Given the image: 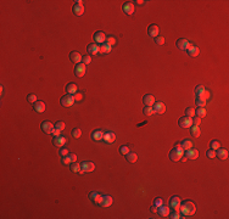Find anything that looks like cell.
<instances>
[{"instance_id": "cell-51", "label": "cell", "mask_w": 229, "mask_h": 219, "mask_svg": "<svg viewBox=\"0 0 229 219\" xmlns=\"http://www.w3.org/2000/svg\"><path fill=\"white\" fill-rule=\"evenodd\" d=\"M58 155H60L61 157L68 156V150L67 149H60V151H58Z\"/></svg>"}, {"instance_id": "cell-7", "label": "cell", "mask_w": 229, "mask_h": 219, "mask_svg": "<svg viewBox=\"0 0 229 219\" xmlns=\"http://www.w3.org/2000/svg\"><path fill=\"white\" fill-rule=\"evenodd\" d=\"M178 124H179L180 128H190V127L193 126L191 118H190V117H186V116L180 117L179 121H178Z\"/></svg>"}, {"instance_id": "cell-33", "label": "cell", "mask_w": 229, "mask_h": 219, "mask_svg": "<svg viewBox=\"0 0 229 219\" xmlns=\"http://www.w3.org/2000/svg\"><path fill=\"white\" fill-rule=\"evenodd\" d=\"M171 219H179V218H185L184 216H182V213H179V211H172L169 212V216H168Z\"/></svg>"}, {"instance_id": "cell-31", "label": "cell", "mask_w": 229, "mask_h": 219, "mask_svg": "<svg viewBox=\"0 0 229 219\" xmlns=\"http://www.w3.org/2000/svg\"><path fill=\"white\" fill-rule=\"evenodd\" d=\"M69 168H71V170L73 172V173H79L80 172V164L77 163V161L76 162H71V165H69Z\"/></svg>"}, {"instance_id": "cell-47", "label": "cell", "mask_w": 229, "mask_h": 219, "mask_svg": "<svg viewBox=\"0 0 229 219\" xmlns=\"http://www.w3.org/2000/svg\"><path fill=\"white\" fill-rule=\"evenodd\" d=\"M65 127H66V126H65V123H63V122H61V121H58V122H56V124H55V128H57V129H60V130H61V132H62V130L65 129Z\"/></svg>"}, {"instance_id": "cell-16", "label": "cell", "mask_w": 229, "mask_h": 219, "mask_svg": "<svg viewBox=\"0 0 229 219\" xmlns=\"http://www.w3.org/2000/svg\"><path fill=\"white\" fill-rule=\"evenodd\" d=\"M69 60H71L73 63L78 65L82 62V55L79 54L78 51H72L71 54H69Z\"/></svg>"}, {"instance_id": "cell-53", "label": "cell", "mask_w": 229, "mask_h": 219, "mask_svg": "<svg viewBox=\"0 0 229 219\" xmlns=\"http://www.w3.org/2000/svg\"><path fill=\"white\" fill-rule=\"evenodd\" d=\"M60 133H61V130L60 129H57V128H54V130H52V135L54 137H60Z\"/></svg>"}, {"instance_id": "cell-6", "label": "cell", "mask_w": 229, "mask_h": 219, "mask_svg": "<svg viewBox=\"0 0 229 219\" xmlns=\"http://www.w3.org/2000/svg\"><path fill=\"white\" fill-rule=\"evenodd\" d=\"M40 128H42V130L45 134H51L52 130H54V128H55V126L51 122H49V121H44L42 123V126H40Z\"/></svg>"}, {"instance_id": "cell-40", "label": "cell", "mask_w": 229, "mask_h": 219, "mask_svg": "<svg viewBox=\"0 0 229 219\" xmlns=\"http://www.w3.org/2000/svg\"><path fill=\"white\" fill-rule=\"evenodd\" d=\"M91 62V57H90V55L89 54H87V55H84V56H82V63H84L85 66L87 65H89Z\"/></svg>"}, {"instance_id": "cell-49", "label": "cell", "mask_w": 229, "mask_h": 219, "mask_svg": "<svg viewBox=\"0 0 229 219\" xmlns=\"http://www.w3.org/2000/svg\"><path fill=\"white\" fill-rule=\"evenodd\" d=\"M154 205H155V206H157V207L162 206V205H163V200H162L161 197H157V198H155V200H154Z\"/></svg>"}, {"instance_id": "cell-36", "label": "cell", "mask_w": 229, "mask_h": 219, "mask_svg": "<svg viewBox=\"0 0 229 219\" xmlns=\"http://www.w3.org/2000/svg\"><path fill=\"white\" fill-rule=\"evenodd\" d=\"M210 96H211V94H210V91H208V90H206V89H205L201 94H199V95H196V97H199V99H204V100H208V99H210Z\"/></svg>"}, {"instance_id": "cell-39", "label": "cell", "mask_w": 229, "mask_h": 219, "mask_svg": "<svg viewBox=\"0 0 229 219\" xmlns=\"http://www.w3.org/2000/svg\"><path fill=\"white\" fill-rule=\"evenodd\" d=\"M72 137L76 138V139L80 138V137H82V130H80L79 128H74V129L72 130Z\"/></svg>"}, {"instance_id": "cell-4", "label": "cell", "mask_w": 229, "mask_h": 219, "mask_svg": "<svg viewBox=\"0 0 229 219\" xmlns=\"http://www.w3.org/2000/svg\"><path fill=\"white\" fill-rule=\"evenodd\" d=\"M93 39H94V41H95L96 44H104L105 41H106V35H105L104 32L99 31V32H95V33H94Z\"/></svg>"}, {"instance_id": "cell-54", "label": "cell", "mask_w": 229, "mask_h": 219, "mask_svg": "<svg viewBox=\"0 0 229 219\" xmlns=\"http://www.w3.org/2000/svg\"><path fill=\"white\" fill-rule=\"evenodd\" d=\"M68 157L71 158V162H76V161H77V156H76L74 153H68Z\"/></svg>"}, {"instance_id": "cell-11", "label": "cell", "mask_w": 229, "mask_h": 219, "mask_svg": "<svg viewBox=\"0 0 229 219\" xmlns=\"http://www.w3.org/2000/svg\"><path fill=\"white\" fill-rule=\"evenodd\" d=\"M89 198H90V201H91L93 203L100 205L101 200H102V195H100V194L96 192V191H91V192L89 194Z\"/></svg>"}, {"instance_id": "cell-38", "label": "cell", "mask_w": 229, "mask_h": 219, "mask_svg": "<svg viewBox=\"0 0 229 219\" xmlns=\"http://www.w3.org/2000/svg\"><path fill=\"white\" fill-rule=\"evenodd\" d=\"M120 152H121V155L126 156V155H128V153L131 152V149H129V146L123 145V146H121V147H120Z\"/></svg>"}, {"instance_id": "cell-8", "label": "cell", "mask_w": 229, "mask_h": 219, "mask_svg": "<svg viewBox=\"0 0 229 219\" xmlns=\"http://www.w3.org/2000/svg\"><path fill=\"white\" fill-rule=\"evenodd\" d=\"M154 111H155V113H158V115H163L166 112V105L163 104V102H161V101H155V104H154Z\"/></svg>"}, {"instance_id": "cell-48", "label": "cell", "mask_w": 229, "mask_h": 219, "mask_svg": "<svg viewBox=\"0 0 229 219\" xmlns=\"http://www.w3.org/2000/svg\"><path fill=\"white\" fill-rule=\"evenodd\" d=\"M206 156L208 157V158H215L216 157V151L215 150H207V152H206Z\"/></svg>"}, {"instance_id": "cell-26", "label": "cell", "mask_w": 229, "mask_h": 219, "mask_svg": "<svg viewBox=\"0 0 229 219\" xmlns=\"http://www.w3.org/2000/svg\"><path fill=\"white\" fill-rule=\"evenodd\" d=\"M66 91H67V94H71V95L77 94L78 93V87L74 83H69V84L66 85Z\"/></svg>"}, {"instance_id": "cell-13", "label": "cell", "mask_w": 229, "mask_h": 219, "mask_svg": "<svg viewBox=\"0 0 229 219\" xmlns=\"http://www.w3.org/2000/svg\"><path fill=\"white\" fill-rule=\"evenodd\" d=\"M87 51H88L89 55H96V54H99V51H100V46H99L96 43H91V44L88 45Z\"/></svg>"}, {"instance_id": "cell-1", "label": "cell", "mask_w": 229, "mask_h": 219, "mask_svg": "<svg viewBox=\"0 0 229 219\" xmlns=\"http://www.w3.org/2000/svg\"><path fill=\"white\" fill-rule=\"evenodd\" d=\"M179 212L182 213V216L184 217H190V216H194L196 212V206L195 203L193 202V201H184L183 203H180V208H179Z\"/></svg>"}, {"instance_id": "cell-30", "label": "cell", "mask_w": 229, "mask_h": 219, "mask_svg": "<svg viewBox=\"0 0 229 219\" xmlns=\"http://www.w3.org/2000/svg\"><path fill=\"white\" fill-rule=\"evenodd\" d=\"M190 133H191L193 137L199 138V137H200V134H201V130H200V128H199L197 126H191L190 127Z\"/></svg>"}, {"instance_id": "cell-9", "label": "cell", "mask_w": 229, "mask_h": 219, "mask_svg": "<svg viewBox=\"0 0 229 219\" xmlns=\"http://www.w3.org/2000/svg\"><path fill=\"white\" fill-rule=\"evenodd\" d=\"M85 72H87V66H85L84 63L76 65V67H74V74L77 76V77H83L85 74Z\"/></svg>"}, {"instance_id": "cell-21", "label": "cell", "mask_w": 229, "mask_h": 219, "mask_svg": "<svg viewBox=\"0 0 229 219\" xmlns=\"http://www.w3.org/2000/svg\"><path fill=\"white\" fill-rule=\"evenodd\" d=\"M185 156H186V158H189V159H196L199 157V151L196 149H193V147H191V149L186 150Z\"/></svg>"}, {"instance_id": "cell-14", "label": "cell", "mask_w": 229, "mask_h": 219, "mask_svg": "<svg viewBox=\"0 0 229 219\" xmlns=\"http://www.w3.org/2000/svg\"><path fill=\"white\" fill-rule=\"evenodd\" d=\"M80 168L83 172H85V173H89V172H93L94 169H95V165H94L93 162H88V161H84L83 163L80 164Z\"/></svg>"}, {"instance_id": "cell-23", "label": "cell", "mask_w": 229, "mask_h": 219, "mask_svg": "<svg viewBox=\"0 0 229 219\" xmlns=\"http://www.w3.org/2000/svg\"><path fill=\"white\" fill-rule=\"evenodd\" d=\"M186 52H188V55H189V56H191V57H196L199 54H200V50H199L197 46H195V45H190L189 48H188Z\"/></svg>"}, {"instance_id": "cell-27", "label": "cell", "mask_w": 229, "mask_h": 219, "mask_svg": "<svg viewBox=\"0 0 229 219\" xmlns=\"http://www.w3.org/2000/svg\"><path fill=\"white\" fill-rule=\"evenodd\" d=\"M91 139L94 141H100L104 139V132H101V130H95V132L91 133Z\"/></svg>"}, {"instance_id": "cell-5", "label": "cell", "mask_w": 229, "mask_h": 219, "mask_svg": "<svg viewBox=\"0 0 229 219\" xmlns=\"http://www.w3.org/2000/svg\"><path fill=\"white\" fill-rule=\"evenodd\" d=\"M190 45H191V44H190V41L188 40V39L180 38V39H178V40H177V48H178L179 50L186 51V50H188V48H189Z\"/></svg>"}, {"instance_id": "cell-24", "label": "cell", "mask_w": 229, "mask_h": 219, "mask_svg": "<svg viewBox=\"0 0 229 219\" xmlns=\"http://www.w3.org/2000/svg\"><path fill=\"white\" fill-rule=\"evenodd\" d=\"M143 102L145 106H154L155 104V97L150 95V94H148V95H144L143 96Z\"/></svg>"}, {"instance_id": "cell-19", "label": "cell", "mask_w": 229, "mask_h": 219, "mask_svg": "<svg viewBox=\"0 0 229 219\" xmlns=\"http://www.w3.org/2000/svg\"><path fill=\"white\" fill-rule=\"evenodd\" d=\"M72 11H73V14L76 16H82V15H83V12H84L83 4H74L73 8H72Z\"/></svg>"}, {"instance_id": "cell-18", "label": "cell", "mask_w": 229, "mask_h": 219, "mask_svg": "<svg viewBox=\"0 0 229 219\" xmlns=\"http://www.w3.org/2000/svg\"><path fill=\"white\" fill-rule=\"evenodd\" d=\"M113 203V198L110 196V195H105V196H102V200L100 202V206L101 207H110L111 205Z\"/></svg>"}, {"instance_id": "cell-44", "label": "cell", "mask_w": 229, "mask_h": 219, "mask_svg": "<svg viewBox=\"0 0 229 219\" xmlns=\"http://www.w3.org/2000/svg\"><path fill=\"white\" fill-rule=\"evenodd\" d=\"M27 101L31 102V104L37 102V95H34V94H29V95L27 96Z\"/></svg>"}, {"instance_id": "cell-28", "label": "cell", "mask_w": 229, "mask_h": 219, "mask_svg": "<svg viewBox=\"0 0 229 219\" xmlns=\"http://www.w3.org/2000/svg\"><path fill=\"white\" fill-rule=\"evenodd\" d=\"M180 145H182V149H183L184 151H186V150H189V149L193 147V141L189 140V139H185V140L182 141Z\"/></svg>"}, {"instance_id": "cell-55", "label": "cell", "mask_w": 229, "mask_h": 219, "mask_svg": "<svg viewBox=\"0 0 229 219\" xmlns=\"http://www.w3.org/2000/svg\"><path fill=\"white\" fill-rule=\"evenodd\" d=\"M157 209H158V207H157V206H155V205H152V206H151V208H150V211H151L152 213H157Z\"/></svg>"}, {"instance_id": "cell-52", "label": "cell", "mask_w": 229, "mask_h": 219, "mask_svg": "<svg viewBox=\"0 0 229 219\" xmlns=\"http://www.w3.org/2000/svg\"><path fill=\"white\" fill-rule=\"evenodd\" d=\"M61 162H62V164H69L71 163V158H69L68 156H65V157H62Z\"/></svg>"}, {"instance_id": "cell-45", "label": "cell", "mask_w": 229, "mask_h": 219, "mask_svg": "<svg viewBox=\"0 0 229 219\" xmlns=\"http://www.w3.org/2000/svg\"><path fill=\"white\" fill-rule=\"evenodd\" d=\"M106 44H109L110 46H112V45H115L116 44V39L113 38V37H107L106 38V41H105Z\"/></svg>"}, {"instance_id": "cell-3", "label": "cell", "mask_w": 229, "mask_h": 219, "mask_svg": "<svg viewBox=\"0 0 229 219\" xmlns=\"http://www.w3.org/2000/svg\"><path fill=\"white\" fill-rule=\"evenodd\" d=\"M180 203H182V200L179 196H172L171 200H169V207L174 211H179Z\"/></svg>"}, {"instance_id": "cell-41", "label": "cell", "mask_w": 229, "mask_h": 219, "mask_svg": "<svg viewBox=\"0 0 229 219\" xmlns=\"http://www.w3.org/2000/svg\"><path fill=\"white\" fill-rule=\"evenodd\" d=\"M185 116L193 118L194 116H195V110H194L193 107H188V108L185 110Z\"/></svg>"}, {"instance_id": "cell-43", "label": "cell", "mask_w": 229, "mask_h": 219, "mask_svg": "<svg viewBox=\"0 0 229 219\" xmlns=\"http://www.w3.org/2000/svg\"><path fill=\"white\" fill-rule=\"evenodd\" d=\"M191 123H193V126H200V123H201V118H199L197 116H194L193 118H191Z\"/></svg>"}, {"instance_id": "cell-42", "label": "cell", "mask_w": 229, "mask_h": 219, "mask_svg": "<svg viewBox=\"0 0 229 219\" xmlns=\"http://www.w3.org/2000/svg\"><path fill=\"white\" fill-rule=\"evenodd\" d=\"M196 106L197 107H205V106H206V100L196 97Z\"/></svg>"}, {"instance_id": "cell-25", "label": "cell", "mask_w": 229, "mask_h": 219, "mask_svg": "<svg viewBox=\"0 0 229 219\" xmlns=\"http://www.w3.org/2000/svg\"><path fill=\"white\" fill-rule=\"evenodd\" d=\"M228 155H229V153H228V150L227 149H223V147L221 149V147H219L218 150H216V156L218 157V158H221V159H227L228 158Z\"/></svg>"}, {"instance_id": "cell-56", "label": "cell", "mask_w": 229, "mask_h": 219, "mask_svg": "<svg viewBox=\"0 0 229 219\" xmlns=\"http://www.w3.org/2000/svg\"><path fill=\"white\" fill-rule=\"evenodd\" d=\"M83 1H82V0H77V1H74V4H82Z\"/></svg>"}, {"instance_id": "cell-15", "label": "cell", "mask_w": 229, "mask_h": 219, "mask_svg": "<svg viewBox=\"0 0 229 219\" xmlns=\"http://www.w3.org/2000/svg\"><path fill=\"white\" fill-rule=\"evenodd\" d=\"M66 144V138L65 137H54L52 139V145L56 146V147H63V145Z\"/></svg>"}, {"instance_id": "cell-22", "label": "cell", "mask_w": 229, "mask_h": 219, "mask_svg": "<svg viewBox=\"0 0 229 219\" xmlns=\"http://www.w3.org/2000/svg\"><path fill=\"white\" fill-rule=\"evenodd\" d=\"M169 212H171V211H169V206H165V205L160 206V207H158V209H157V213L161 217H168Z\"/></svg>"}, {"instance_id": "cell-20", "label": "cell", "mask_w": 229, "mask_h": 219, "mask_svg": "<svg viewBox=\"0 0 229 219\" xmlns=\"http://www.w3.org/2000/svg\"><path fill=\"white\" fill-rule=\"evenodd\" d=\"M33 110L37 112V113H43L45 111V104L43 101H37L33 104Z\"/></svg>"}, {"instance_id": "cell-50", "label": "cell", "mask_w": 229, "mask_h": 219, "mask_svg": "<svg viewBox=\"0 0 229 219\" xmlns=\"http://www.w3.org/2000/svg\"><path fill=\"white\" fill-rule=\"evenodd\" d=\"M155 39H156V44L157 45H163V44H165V38H163V37H156Z\"/></svg>"}, {"instance_id": "cell-12", "label": "cell", "mask_w": 229, "mask_h": 219, "mask_svg": "<svg viewBox=\"0 0 229 219\" xmlns=\"http://www.w3.org/2000/svg\"><path fill=\"white\" fill-rule=\"evenodd\" d=\"M158 33H160V28H158L157 25H150L148 28V34L150 35L151 38H156L158 37Z\"/></svg>"}, {"instance_id": "cell-10", "label": "cell", "mask_w": 229, "mask_h": 219, "mask_svg": "<svg viewBox=\"0 0 229 219\" xmlns=\"http://www.w3.org/2000/svg\"><path fill=\"white\" fill-rule=\"evenodd\" d=\"M122 10L126 15H133L134 14V5L131 1H127L122 5Z\"/></svg>"}, {"instance_id": "cell-34", "label": "cell", "mask_w": 229, "mask_h": 219, "mask_svg": "<svg viewBox=\"0 0 229 219\" xmlns=\"http://www.w3.org/2000/svg\"><path fill=\"white\" fill-rule=\"evenodd\" d=\"M99 52H101V54H109V52H111V46L109 44H106V43H104V44H101L100 51H99Z\"/></svg>"}, {"instance_id": "cell-29", "label": "cell", "mask_w": 229, "mask_h": 219, "mask_svg": "<svg viewBox=\"0 0 229 219\" xmlns=\"http://www.w3.org/2000/svg\"><path fill=\"white\" fill-rule=\"evenodd\" d=\"M126 157H127V161L129 163H135L138 161V155L134 153V152H129L128 155H126Z\"/></svg>"}, {"instance_id": "cell-2", "label": "cell", "mask_w": 229, "mask_h": 219, "mask_svg": "<svg viewBox=\"0 0 229 219\" xmlns=\"http://www.w3.org/2000/svg\"><path fill=\"white\" fill-rule=\"evenodd\" d=\"M74 101H76V99H74L73 95H71V94H66V95H63L60 100V102L63 107H71V106L74 104Z\"/></svg>"}, {"instance_id": "cell-35", "label": "cell", "mask_w": 229, "mask_h": 219, "mask_svg": "<svg viewBox=\"0 0 229 219\" xmlns=\"http://www.w3.org/2000/svg\"><path fill=\"white\" fill-rule=\"evenodd\" d=\"M195 116H197L199 118H202L206 116V110H205V107H199L197 110H195Z\"/></svg>"}, {"instance_id": "cell-37", "label": "cell", "mask_w": 229, "mask_h": 219, "mask_svg": "<svg viewBox=\"0 0 229 219\" xmlns=\"http://www.w3.org/2000/svg\"><path fill=\"white\" fill-rule=\"evenodd\" d=\"M210 147H211V150H218L219 147H221V144H219V141H217V140H212L210 143Z\"/></svg>"}, {"instance_id": "cell-46", "label": "cell", "mask_w": 229, "mask_h": 219, "mask_svg": "<svg viewBox=\"0 0 229 219\" xmlns=\"http://www.w3.org/2000/svg\"><path fill=\"white\" fill-rule=\"evenodd\" d=\"M205 89H206V88H205L204 85H197V87L195 88V96H196V95H199V94H201Z\"/></svg>"}, {"instance_id": "cell-17", "label": "cell", "mask_w": 229, "mask_h": 219, "mask_svg": "<svg viewBox=\"0 0 229 219\" xmlns=\"http://www.w3.org/2000/svg\"><path fill=\"white\" fill-rule=\"evenodd\" d=\"M105 143L106 144H112L113 141L116 140V135H115V133H112V132H106L104 134V139H102Z\"/></svg>"}, {"instance_id": "cell-32", "label": "cell", "mask_w": 229, "mask_h": 219, "mask_svg": "<svg viewBox=\"0 0 229 219\" xmlns=\"http://www.w3.org/2000/svg\"><path fill=\"white\" fill-rule=\"evenodd\" d=\"M143 112H144V115L148 116V117H150V116H152V115L155 113V111H154V108H152V106H144Z\"/></svg>"}]
</instances>
